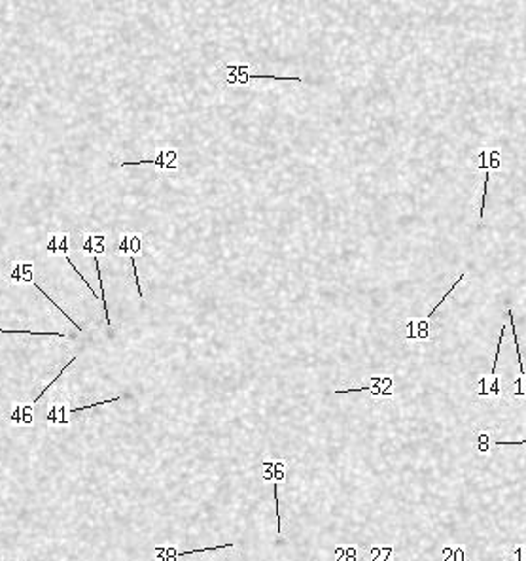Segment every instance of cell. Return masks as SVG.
Returning <instances> with one entry per match:
<instances>
[{
  "instance_id": "6da1fadb",
  "label": "cell",
  "mask_w": 526,
  "mask_h": 561,
  "mask_svg": "<svg viewBox=\"0 0 526 561\" xmlns=\"http://www.w3.org/2000/svg\"><path fill=\"white\" fill-rule=\"evenodd\" d=\"M473 163L477 165L479 168H485L487 172H490L492 168H498L500 167V151L498 149H492V151H479L477 157H473Z\"/></svg>"
},
{
  "instance_id": "7a4b0ae2",
  "label": "cell",
  "mask_w": 526,
  "mask_h": 561,
  "mask_svg": "<svg viewBox=\"0 0 526 561\" xmlns=\"http://www.w3.org/2000/svg\"><path fill=\"white\" fill-rule=\"evenodd\" d=\"M171 155H174V151H161L159 155H157V159H142V161H133V163H122V167L125 168V167H135V165H157L163 170H169V168H176L172 163H167V161H165V159L171 157Z\"/></svg>"
},
{
  "instance_id": "3957f363",
  "label": "cell",
  "mask_w": 526,
  "mask_h": 561,
  "mask_svg": "<svg viewBox=\"0 0 526 561\" xmlns=\"http://www.w3.org/2000/svg\"><path fill=\"white\" fill-rule=\"evenodd\" d=\"M507 317H509V325L513 329V342H515V350H517V361H519V368H521V376L519 378L525 380L526 372H525V363H523V354H521V344H519V335H517V329H515V319H513V310L507 308Z\"/></svg>"
},
{
  "instance_id": "277c9868",
  "label": "cell",
  "mask_w": 526,
  "mask_h": 561,
  "mask_svg": "<svg viewBox=\"0 0 526 561\" xmlns=\"http://www.w3.org/2000/svg\"><path fill=\"white\" fill-rule=\"evenodd\" d=\"M95 269H97V278H98V283H100V303H102V308H104V317H106V325L110 327L112 325V319H110V312H108V305H106V299H104V281H102V276H100V261H98L97 257H95Z\"/></svg>"
},
{
  "instance_id": "5b68a950",
  "label": "cell",
  "mask_w": 526,
  "mask_h": 561,
  "mask_svg": "<svg viewBox=\"0 0 526 561\" xmlns=\"http://www.w3.org/2000/svg\"><path fill=\"white\" fill-rule=\"evenodd\" d=\"M74 361H76V357H72V359H70V361H68V363H66V365L62 366V370L61 372H59V374H57V376H55V378L51 380V382H49L48 386H46V388H44V390L40 391V395H36V397H34V404L36 403H40V399H42V397H44V395H46V393H48V390H51V386H53V384H55V382H57V380L61 378L62 374H64V372H66V370H68V368H70V366H72V363Z\"/></svg>"
},
{
  "instance_id": "8992f818",
  "label": "cell",
  "mask_w": 526,
  "mask_h": 561,
  "mask_svg": "<svg viewBox=\"0 0 526 561\" xmlns=\"http://www.w3.org/2000/svg\"><path fill=\"white\" fill-rule=\"evenodd\" d=\"M489 183H490V172H485V180H483V198H481V208H479V218H481V220H483V216H485L487 196H489Z\"/></svg>"
},
{
  "instance_id": "52a82bcc",
  "label": "cell",
  "mask_w": 526,
  "mask_h": 561,
  "mask_svg": "<svg viewBox=\"0 0 526 561\" xmlns=\"http://www.w3.org/2000/svg\"><path fill=\"white\" fill-rule=\"evenodd\" d=\"M464 280V274H460V278H458V280L454 281L453 283V287H451V289H447V293H445V295H443V297H441L439 299V303H437V305H433V308H432V310H430L428 312V319H432V316H433V314H435V312H437V308H439L441 305H445V299H447V297H449V295H451V293L454 291V289H456V287H458V285H460V281Z\"/></svg>"
},
{
  "instance_id": "ba28073f",
  "label": "cell",
  "mask_w": 526,
  "mask_h": 561,
  "mask_svg": "<svg viewBox=\"0 0 526 561\" xmlns=\"http://www.w3.org/2000/svg\"><path fill=\"white\" fill-rule=\"evenodd\" d=\"M2 335H48V337H66V335H61V333H38V331H17V329H0Z\"/></svg>"
},
{
  "instance_id": "9c48e42d",
  "label": "cell",
  "mask_w": 526,
  "mask_h": 561,
  "mask_svg": "<svg viewBox=\"0 0 526 561\" xmlns=\"http://www.w3.org/2000/svg\"><path fill=\"white\" fill-rule=\"evenodd\" d=\"M503 337H505V325L500 329V337H498V348H496V354H494V363H492V368H490V374L496 376V368H498V359H500V350H502L503 344Z\"/></svg>"
},
{
  "instance_id": "30bf717a",
  "label": "cell",
  "mask_w": 526,
  "mask_h": 561,
  "mask_svg": "<svg viewBox=\"0 0 526 561\" xmlns=\"http://www.w3.org/2000/svg\"><path fill=\"white\" fill-rule=\"evenodd\" d=\"M122 397L118 395V397H114V399H106V401H98V403H91V404H86V406H78V408H74L72 414H78V412H82V410H89V408H95V406H100V404H110V403H116V401H120Z\"/></svg>"
},
{
  "instance_id": "8fae6325",
  "label": "cell",
  "mask_w": 526,
  "mask_h": 561,
  "mask_svg": "<svg viewBox=\"0 0 526 561\" xmlns=\"http://www.w3.org/2000/svg\"><path fill=\"white\" fill-rule=\"evenodd\" d=\"M131 267H133V276H135V281H136V289H138V295H140V297H144V291H142V283H140V280H138V272H136V261H135V257L131 259Z\"/></svg>"
},
{
  "instance_id": "7c38bea8",
  "label": "cell",
  "mask_w": 526,
  "mask_h": 561,
  "mask_svg": "<svg viewBox=\"0 0 526 561\" xmlns=\"http://www.w3.org/2000/svg\"><path fill=\"white\" fill-rule=\"evenodd\" d=\"M526 444V440H496V446H519Z\"/></svg>"
},
{
  "instance_id": "4fadbf2b",
  "label": "cell",
  "mask_w": 526,
  "mask_h": 561,
  "mask_svg": "<svg viewBox=\"0 0 526 561\" xmlns=\"http://www.w3.org/2000/svg\"><path fill=\"white\" fill-rule=\"evenodd\" d=\"M66 242H68V236L64 234V236H62V238H61V246H59L61 253H66V250H68V244H66Z\"/></svg>"
},
{
  "instance_id": "5bb4252c",
  "label": "cell",
  "mask_w": 526,
  "mask_h": 561,
  "mask_svg": "<svg viewBox=\"0 0 526 561\" xmlns=\"http://www.w3.org/2000/svg\"><path fill=\"white\" fill-rule=\"evenodd\" d=\"M55 242H57V236H55V234H51V240H49L48 250H49V252H53V253H57V248H55Z\"/></svg>"
},
{
  "instance_id": "9a60e30c",
  "label": "cell",
  "mask_w": 526,
  "mask_h": 561,
  "mask_svg": "<svg viewBox=\"0 0 526 561\" xmlns=\"http://www.w3.org/2000/svg\"><path fill=\"white\" fill-rule=\"evenodd\" d=\"M19 272H21V265H15V270H13V274H12V280L13 281L21 280V274H19Z\"/></svg>"
},
{
  "instance_id": "2e32d148",
  "label": "cell",
  "mask_w": 526,
  "mask_h": 561,
  "mask_svg": "<svg viewBox=\"0 0 526 561\" xmlns=\"http://www.w3.org/2000/svg\"><path fill=\"white\" fill-rule=\"evenodd\" d=\"M127 248H129V240H127V236L122 240V246H120V252H127Z\"/></svg>"
}]
</instances>
